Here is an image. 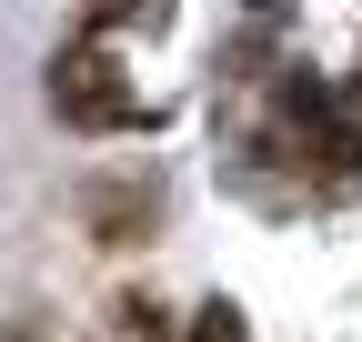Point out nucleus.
Instances as JSON below:
<instances>
[{"instance_id": "1", "label": "nucleus", "mask_w": 362, "mask_h": 342, "mask_svg": "<svg viewBox=\"0 0 362 342\" xmlns=\"http://www.w3.org/2000/svg\"><path fill=\"white\" fill-rule=\"evenodd\" d=\"M51 111H61V121H81V131H121V121H141L131 81H121L101 51H71V61H51Z\"/></svg>"}, {"instance_id": "2", "label": "nucleus", "mask_w": 362, "mask_h": 342, "mask_svg": "<svg viewBox=\"0 0 362 342\" xmlns=\"http://www.w3.org/2000/svg\"><path fill=\"white\" fill-rule=\"evenodd\" d=\"M192 342H242V312H232V302H211V312L192 322Z\"/></svg>"}, {"instance_id": "3", "label": "nucleus", "mask_w": 362, "mask_h": 342, "mask_svg": "<svg viewBox=\"0 0 362 342\" xmlns=\"http://www.w3.org/2000/svg\"><path fill=\"white\" fill-rule=\"evenodd\" d=\"M101 11H121V0H101Z\"/></svg>"}]
</instances>
